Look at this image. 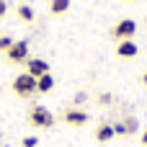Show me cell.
<instances>
[{
  "instance_id": "6da1fadb",
  "label": "cell",
  "mask_w": 147,
  "mask_h": 147,
  "mask_svg": "<svg viewBox=\"0 0 147 147\" xmlns=\"http://www.w3.org/2000/svg\"><path fill=\"white\" fill-rule=\"evenodd\" d=\"M13 93L18 98H31L36 96V78H31L28 72H21L13 78Z\"/></svg>"
},
{
  "instance_id": "8fae6325",
  "label": "cell",
  "mask_w": 147,
  "mask_h": 147,
  "mask_svg": "<svg viewBox=\"0 0 147 147\" xmlns=\"http://www.w3.org/2000/svg\"><path fill=\"white\" fill-rule=\"evenodd\" d=\"M70 10V0H49V13L52 16H62Z\"/></svg>"
},
{
  "instance_id": "3957f363",
  "label": "cell",
  "mask_w": 147,
  "mask_h": 147,
  "mask_svg": "<svg viewBox=\"0 0 147 147\" xmlns=\"http://www.w3.org/2000/svg\"><path fill=\"white\" fill-rule=\"evenodd\" d=\"M134 34H137V21H132V18H121V21L111 28V36H114V39H119V41L132 39Z\"/></svg>"
},
{
  "instance_id": "9c48e42d",
  "label": "cell",
  "mask_w": 147,
  "mask_h": 147,
  "mask_svg": "<svg viewBox=\"0 0 147 147\" xmlns=\"http://www.w3.org/2000/svg\"><path fill=\"white\" fill-rule=\"evenodd\" d=\"M114 137H116L114 124H101V127L96 129V140H98V142H111Z\"/></svg>"
},
{
  "instance_id": "ac0fdd59",
  "label": "cell",
  "mask_w": 147,
  "mask_h": 147,
  "mask_svg": "<svg viewBox=\"0 0 147 147\" xmlns=\"http://www.w3.org/2000/svg\"><path fill=\"white\" fill-rule=\"evenodd\" d=\"M142 145L147 147V129H145V132H142Z\"/></svg>"
},
{
  "instance_id": "7c38bea8",
  "label": "cell",
  "mask_w": 147,
  "mask_h": 147,
  "mask_svg": "<svg viewBox=\"0 0 147 147\" xmlns=\"http://www.w3.org/2000/svg\"><path fill=\"white\" fill-rule=\"evenodd\" d=\"M18 18H21L23 23H31V21H34V8H31V5H18Z\"/></svg>"
},
{
  "instance_id": "52a82bcc",
  "label": "cell",
  "mask_w": 147,
  "mask_h": 147,
  "mask_svg": "<svg viewBox=\"0 0 147 147\" xmlns=\"http://www.w3.org/2000/svg\"><path fill=\"white\" fill-rule=\"evenodd\" d=\"M26 72L39 80L41 75L49 72V65H47V59H39V57H36V59H26Z\"/></svg>"
},
{
  "instance_id": "5b68a950",
  "label": "cell",
  "mask_w": 147,
  "mask_h": 147,
  "mask_svg": "<svg viewBox=\"0 0 147 147\" xmlns=\"http://www.w3.org/2000/svg\"><path fill=\"white\" fill-rule=\"evenodd\" d=\"M137 54H140V47H137L132 39H124V41L116 44V57H119V59H134Z\"/></svg>"
},
{
  "instance_id": "ba28073f",
  "label": "cell",
  "mask_w": 147,
  "mask_h": 147,
  "mask_svg": "<svg viewBox=\"0 0 147 147\" xmlns=\"http://www.w3.org/2000/svg\"><path fill=\"white\" fill-rule=\"evenodd\" d=\"M137 129H140V124H137L134 116L124 119L121 124H114V132H116V134H132V132H137Z\"/></svg>"
},
{
  "instance_id": "2e32d148",
  "label": "cell",
  "mask_w": 147,
  "mask_h": 147,
  "mask_svg": "<svg viewBox=\"0 0 147 147\" xmlns=\"http://www.w3.org/2000/svg\"><path fill=\"white\" fill-rule=\"evenodd\" d=\"M98 103H103V106L111 103V93H101V96H98Z\"/></svg>"
},
{
  "instance_id": "8992f818",
  "label": "cell",
  "mask_w": 147,
  "mask_h": 147,
  "mask_svg": "<svg viewBox=\"0 0 147 147\" xmlns=\"http://www.w3.org/2000/svg\"><path fill=\"white\" fill-rule=\"evenodd\" d=\"M62 119H65L70 127H83V124H88V114H85L83 109H78V106L67 109V111L62 114Z\"/></svg>"
},
{
  "instance_id": "30bf717a",
  "label": "cell",
  "mask_w": 147,
  "mask_h": 147,
  "mask_svg": "<svg viewBox=\"0 0 147 147\" xmlns=\"http://www.w3.org/2000/svg\"><path fill=\"white\" fill-rule=\"evenodd\" d=\"M54 88V78H52V72H47V75H41L39 80H36V93H49Z\"/></svg>"
},
{
  "instance_id": "9a60e30c",
  "label": "cell",
  "mask_w": 147,
  "mask_h": 147,
  "mask_svg": "<svg viewBox=\"0 0 147 147\" xmlns=\"http://www.w3.org/2000/svg\"><path fill=\"white\" fill-rule=\"evenodd\" d=\"M21 145H23V147H36V145H39V140H36V137H23Z\"/></svg>"
},
{
  "instance_id": "7a4b0ae2",
  "label": "cell",
  "mask_w": 147,
  "mask_h": 147,
  "mask_svg": "<svg viewBox=\"0 0 147 147\" xmlns=\"http://www.w3.org/2000/svg\"><path fill=\"white\" fill-rule=\"evenodd\" d=\"M28 124L36 127V129H49V127L54 124V116H52V111L44 109V106H31V111H28Z\"/></svg>"
},
{
  "instance_id": "277c9868",
  "label": "cell",
  "mask_w": 147,
  "mask_h": 147,
  "mask_svg": "<svg viewBox=\"0 0 147 147\" xmlns=\"http://www.w3.org/2000/svg\"><path fill=\"white\" fill-rule=\"evenodd\" d=\"M5 59L8 62H26L28 59V41H23V39L13 41L10 49L5 52Z\"/></svg>"
},
{
  "instance_id": "4fadbf2b",
  "label": "cell",
  "mask_w": 147,
  "mask_h": 147,
  "mask_svg": "<svg viewBox=\"0 0 147 147\" xmlns=\"http://www.w3.org/2000/svg\"><path fill=\"white\" fill-rule=\"evenodd\" d=\"M10 44H13V39H10V36H0V52H8V49H10Z\"/></svg>"
},
{
  "instance_id": "d6986e66",
  "label": "cell",
  "mask_w": 147,
  "mask_h": 147,
  "mask_svg": "<svg viewBox=\"0 0 147 147\" xmlns=\"http://www.w3.org/2000/svg\"><path fill=\"white\" fill-rule=\"evenodd\" d=\"M142 83H145V85H147V72H145V75H142Z\"/></svg>"
},
{
  "instance_id": "5bb4252c",
  "label": "cell",
  "mask_w": 147,
  "mask_h": 147,
  "mask_svg": "<svg viewBox=\"0 0 147 147\" xmlns=\"http://www.w3.org/2000/svg\"><path fill=\"white\" fill-rule=\"evenodd\" d=\"M85 98H88V96H85V93H83V90H80V93H75V98H72V103H75V106H78V109H80V106H83V103H85Z\"/></svg>"
},
{
  "instance_id": "e0dca14e",
  "label": "cell",
  "mask_w": 147,
  "mask_h": 147,
  "mask_svg": "<svg viewBox=\"0 0 147 147\" xmlns=\"http://www.w3.org/2000/svg\"><path fill=\"white\" fill-rule=\"evenodd\" d=\"M5 13H8V3H5V0H0V18H3Z\"/></svg>"
}]
</instances>
